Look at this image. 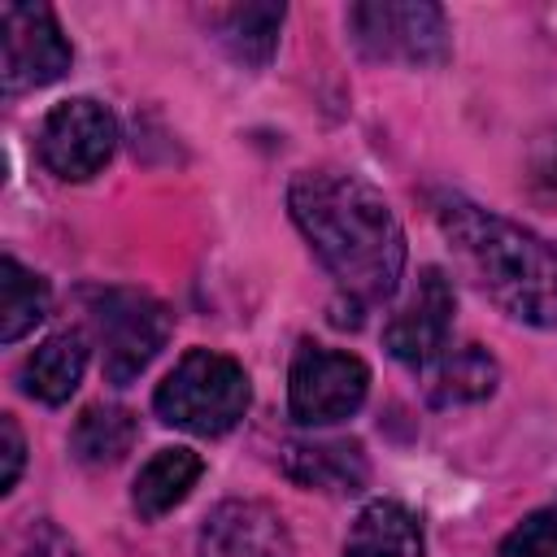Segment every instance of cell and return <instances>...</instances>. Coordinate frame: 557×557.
<instances>
[{"label": "cell", "instance_id": "obj_1", "mask_svg": "<svg viewBox=\"0 0 557 557\" xmlns=\"http://www.w3.org/2000/svg\"><path fill=\"white\" fill-rule=\"evenodd\" d=\"M287 209L352 309L392 300L405 274V231L383 191L348 170H305L287 187Z\"/></svg>", "mask_w": 557, "mask_h": 557}, {"label": "cell", "instance_id": "obj_2", "mask_svg": "<svg viewBox=\"0 0 557 557\" xmlns=\"http://www.w3.org/2000/svg\"><path fill=\"white\" fill-rule=\"evenodd\" d=\"M435 222L470 283L527 326H557V248L466 196H440Z\"/></svg>", "mask_w": 557, "mask_h": 557}, {"label": "cell", "instance_id": "obj_3", "mask_svg": "<svg viewBox=\"0 0 557 557\" xmlns=\"http://www.w3.org/2000/svg\"><path fill=\"white\" fill-rule=\"evenodd\" d=\"M248 400L252 387L235 357H222L213 348H191L161 379L152 409L161 413V422L187 435H226L248 413Z\"/></svg>", "mask_w": 557, "mask_h": 557}, {"label": "cell", "instance_id": "obj_4", "mask_svg": "<svg viewBox=\"0 0 557 557\" xmlns=\"http://www.w3.org/2000/svg\"><path fill=\"white\" fill-rule=\"evenodd\" d=\"M348 35L370 61H448V17L426 0H361L348 9Z\"/></svg>", "mask_w": 557, "mask_h": 557}, {"label": "cell", "instance_id": "obj_5", "mask_svg": "<svg viewBox=\"0 0 557 557\" xmlns=\"http://www.w3.org/2000/svg\"><path fill=\"white\" fill-rule=\"evenodd\" d=\"M91 322L100 335L104 352V379L126 387L148 370V361L165 348L170 339V313L161 300L131 292V287H109L91 296Z\"/></svg>", "mask_w": 557, "mask_h": 557}, {"label": "cell", "instance_id": "obj_6", "mask_svg": "<svg viewBox=\"0 0 557 557\" xmlns=\"http://www.w3.org/2000/svg\"><path fill=\"white\" fill-rule=\"evenodd\" d=\"M370 392V370L361 357L326 348V344H300L287 374V409L300 426H331L339 418H352Z\"/></svg>", "mask_w": 557, "mask_h": 557}, {"label": "cell", "instance_id": "obj_7", "mask_svg": "<svg viewBox=\"0 0 557 557\" xmlns=\"http://www.w3.org/2000/svg\"><path fill=\"white\" fill-rule=\"evenodd\" d=\"M74 52L48 4H4L0 9V83L9 96L57 83Z\"/></svg>", "mask_w": 557, "mask_h": 557}, {"label": "cell", "instance_id": "obj_8", "mask_svg": "<svg viewBox=\"0 0 557 557\" xmlns=\"http://www.w3.org/2000/svg\"><path fill=\"white\" fill-rule=\"evenodd\" d=\"M113 148H117V122L91 96L61 100L39 126V161L57 178H70V183L100 174L109 165Z\"/></svg>", "mask_w": 557, "mask_h": 557}, {"label": "cell", "instance_id": "obj_9", "mask_svg": "<svg viewBox=\"0 0 557 557\" xmlns=\"http://www.w3.org/2000/svg\"><path fill=\"white\" fill-rule=\"evenodd\" d=\"M453 309H457V296H453V283L444 270L426 265L418 274V287L413 296L392 313V322L383 326V344L396 361L413 366V370H426L431 361H440L448 352V331H453Z\"/></svg>", "mask_w": 557, "mask_h": 557}, {"label": "cell", "instance_id": "obj_10", "mask_svg": "<svg viewBox=\"0 0 557 557\" xmlns=\"http://www.w3.org/2000/svg\"><path fill=\"white\" fill-rule=\"evenodd\" d=\"M200 557H296L292 531L265 500H222L200 527Z\"/></svg>", "mask_w": 557, "mask_h": 557}, {"label": "cell", "instance_id": "obj_11", "mask_svg": "<svg viewBox=\"0 0 557 557\" xmlns=\"http://www.w3.org/2000/svg\"><path fill=\"white\" fill-rule=\"evenodd\" d=\"M83 366H87V339L78 331H57L22 361V392L44 405H61L74 396Z\"/></svg>", "mask_w": 557, "mask_h": 557}, {"label": "cell", "instance_id": "obj_12", "mask_svg": "<svg viewBox=\"0 0 557 557\" xmlns=\"http://www.w3.org/2000/svg\"><path fill=\"white\" fill-rule=\"evenodd\" d=\"M205 474V461L191 453V448H161L152 453L139 474H135V492H131V505L139 518H161L170 513L174 505L187 500V492L196 487V479Z\"/></svg>", "mask_w": 557, "mask_h": 557}, {"label": "cell", "instance_id": "obj_13", "mask_svg": "<svg viewBox=\"0 0 557 557\" xmlns=\"http://www.w3.org/2000/svg\"><path fill=\"white\" fill-rule=\"evenodd\" d=\"M344 557H422V527L400 500H370L348 531Z\"/></svg>", "mask_w": 557, "mask_h": 557}, {"label": "cell", "instance_id": "obj_14", "mask_svg": "<svg viewBox=\"0 0 557 557\" xmlns=\"http://www.w3.org/2000/svg\"><path fill=\"white\" fill-rule=\"evenodd\" d=\"M283 466L300 487H322V492H361L366 487V457H361V444H352V440L292 444Z\"/></svg>", "mask_w": 557, "mask_h": 557}, {"label": "cell", "instance_id": "obj_15", "mask_svg": "<svg viewBox=\"0 0 557 557\" xmlns=\"http://www.w3.org/2000/svg\"><path fill=\"white\" fill-rule=\"evenodd\" d=\"M496 361L487 348L479 344H461V348H448L440 361L426 366V400L431 405H474L483 396L496 392Z\"/></svg>", "mask_w": 557, "mask_h": 557}, {"label": "cell", "instance_id": "obj_16", "mask_svg": "<svg viewBox=\"0 0 557 557\" xmlns=\"http://www.w3.org/2000/svg\"><path fill=\"white\" fill-rule=\"evenodd\" d=\"M213 39L239 61V65H265L278 48L283 4H231L209 13Z\"/></svg>", "mask_w": 557, "mask_h": 557}, {"label": "cell", "instance_id": "obj_17", "mask_svg": "<svg viewBox=\"0 0 557 557\" xmlns=\"http://www.w3.org/2000/svg\"><path fill=\"white\" fill-rule=\"evenodd\" d=\"M139 422L122 405H87L70 431V448L83 466H113L131 453Z\"/></svg>", "mask_w": 557, "mask_h": 557}, {"label": "cell", "instance_id": "obj_18", "mask_svg": "<svg viewBox=\"0 0 557 557\" xmlns=\"http://www.w3.org/2000/svg\"><path fill=\"white\" fill-rule=\"evenodd\" d=\"M48 313V283L26 270L17 257L0 261V339L17 344L26 331H35Z\"/></svg>", "mask_w": 557, "mask_h": 557}, {"label": "cell", "instance_id": "obj_19", "mask_svg": "<svg viewBox=\"0 0 557 557\" xmlns=\"http://www.w3.org/2000/svg\"><path fill=\"white\" fill-rule=\"evenodd\" d=\"M496 557H557V505L527 513L496 548Z\"/></svg>", "mask_w": 557, "mask_h": 557}, {"label": "cell", "instance_id": "obj_20", "mask_svg": "<svg viewBox=\"0 0 557 557\" xmlns=\"http://www.w3.org/2000/svg\"><path fill=\"white\" fill-rule=\"evenodd\" d=\"M22 557H83L78 544L48 518H39L30 531H26V544H22Z\"/></svg>", "mask_w": 557, "mask_h": 557}, {"label": "cell", "instance_id": "obj_21", "mask_svg": "<svg viewBox=\"0 0 557 557\" xmlns=\"http://www.w3.org/2000/svg\"><path fill=\"white\" fill-rule=\"evenodd\" d=\"M0 440H4V470H0V492H13V483H17V474H22V461H26V440H22V431H17V418L13 413H4L0 418Z\"/></svg>", "mask_w": 557, "mask_h": 557}]
</instances>
